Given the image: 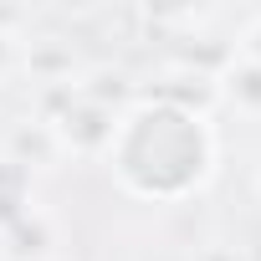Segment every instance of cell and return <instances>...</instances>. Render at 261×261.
I'll return each mask as SVG.
<instances>
[{
    "instance_id": "obj_1",
    "label": "cell",
    "mask_w": 261,
    "mask_h": 261,
    "mask_svg": "<svg viewBox=\"0 0 261 261\" xmlns=\"http://www.w3.org/2000/svg\"><path fill=\"white\" fill-rule=\"evenodd\" d=\"M215 159H220V139L210 113H185V108L139 97L118 118V134L102 164L113 169L123 195L149 205H179L210 185Z\"/></svg>"
},
{
    "instance_id": "obj_2",
    "label": "cell",
    "mask_w": 261,
    "mask_h": 261,
    "mask_svg": "<svg viewBox=\"0 0 261 261\" xmlns=\"http://www.w3.org/2000/svg\"><path fill=\"white\" fill-rule=\"evenodd\" d=\"M118 108H102V102H92V97H72L67 108H62V118L51 123V134H57V144H62V159L72 154V159H108V149H113V134H118Z\"/></svg>"
},
{
    "instance_id": "obj_3",
    "label": "cell",
    "mask_w": 261,
    "mask_h": 261,
    "mask_svg": "<svg viewBox=\"0 0 261 261\" xmlns=\"http://www.w3.org/2000/svg\"><path fill=\"white\" fill-rule=\"evenodd\" d=\"M0 256L6 261H57V220L36 205H21L0 220Z\"/></svg>"
},
{
    "instance_id": "obj_4",
    "label": "cell",
    "mask_w": 261,
    "mask_h": 261,
    "mask_svg": "<svg viewBox=\"0 0 261 261\" xmlns=\"http://www.w3.org/2000/svg\"><path fill=\"white\" fill-rule=\"evenodd\" d=\"M21 72H26L36 87H67V82L82 77L77 51H72L62 36H36V41H26V46H21Z\"/></svg>"
},
{
    "instance_id": "obj_5",
    "label": "cell",
    "mask_w": 261,
    "mask_h": 261,
    "mask_svg": "<svg viewBox=\"0 0 261 261\" xmlns=\"http://www.w3.org/2000/svg\"><path fill=\"white\" fill-rule=\"evenodd\" d=\"M62 159V144H57V134H51V123H41V118H26V123H16L11 128V139H6V164H16V169H51Z\"/></svg>"
},
{
    "instance_id": "obj_6",
    "label": "cell",
    "mask_w": 261,
    "mask_h": 261,
    "mask_svg": "<svg viewBox=\"0 0 261 261\" xmlns=\"http://www.w3.org/2000/svg\"><path fill=\"white\" fill-rule=\"evenodd\" d=\"M215 97H225L246 118H261V67L246 62V57H230L215 77Z\"/></svg>"
},
{
    "instance_id": "obj_7",
    "label": "cell",
    "mask_w": 261,
    "mask_h": 261,
    "mask_svg": "<svg viewBox=\"0 0 261 261\" xmlns=\"http://www.w3.org/2000/svg\"><path fill=\"white\" fill-rule=\"evenodd\" d=\"M190 261H251V251H246L241 241H225V236H215V241L195 246V256H190Z\"/></svg>"
},
{
    "instance_id": "obj_8",
    "label": "cell",
    "mask_w": 261,
    "mask_h": 261,
    "mask_svg": "<svg viewBox=\"0 0 261 261\" xmlns=\"http://www.w3.org/2000/svg\"><path fill=\"white\" fill-rule=\"evenodd\" d=\"M236 57H246V62L261 67V16L246 21V31H241V41H236Z\"/></svg>"
},
{
    "instance_id": "obj_9",
    "label": "cell",
    "mask_w": 261,
    "mask_h": 261,
    "mask_svg": "<svg viewBox=\"0 0 261 261\" xmlns=\"http://www.w3.org/2000/svg\"><path fill=\"white\" fill-rule=\"evenodd\" d=\"M26 26H31V16H26L21 6H0V36L21 41V36H26Z\"/></svg>"
},
{
    "instance_id": "obj_10",
    "label": "cell",
    "mask_w": 261,
    "mask_h": 261,
    "mask_svg": "<svg viewBox=\"0 0 261 261\" xmlns=\"http://www.w3.org/2000/svg\"><path fill=\"white\" fill-rule=\"evenodd\" d=\"M21 46H26V41H11V36H0V82H6L11 72H21Z\"/></svg>"
},
{
    "instance_id": "obj_11",
    "label": "cell",
    "mask_w": 261,
    "mask_h": 261,
    "mask_svg": "<svg viewBox=\"0 0 261 261\" xmlns=\"http://www.w3.org/2000/svg\"><path fill=\"white\" fill-rule=\"evenodd\" d=\"M256 195H261V174H256Z\"/></svg>"
}]
</instances>
